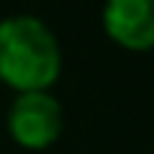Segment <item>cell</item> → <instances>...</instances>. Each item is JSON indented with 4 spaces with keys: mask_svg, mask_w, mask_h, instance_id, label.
Segmentation results:
<instances>
[{
    "mask_svg": "<svg viewBox=\"0 0 154 154\" xmlns=\"http://www.w3.org/2000/svg\"><path fill=\"white\" fill-rule=\"evenodd\" d=\"M60 75V42L36 15L0 21V82L21 91H48Z\"/></svg>",
    "mask_w": 154,
    "mask_h": 154,
    "instance_id": "cell-1",
    "label": "cell"
},
{
    "mask_svg": "<svg viewBox=\"0 0 154 154\" xmlns=\"http://www.w3.org/2000/svg\"><path fill=\"white\" fill-rule=\"evenodd\" d=\"M6 130L15 145L42 151L63 133V109L51 91H21L9 103Z\"/></svg>",
    "mask_w": 154,
    "mask_h": 154,
    "instance_id": "cell-2",
    "label": "cell"
},
{
    "mask_svg": "<svg viewBox=\"0 0 154 154\" xmlns=\"http://www.w3.org/2000/svg\"><path fill=\"white\" fill-rule=\"evenodd\" d=\"M103 30L130 51L154 48V0H106Z\"/></svg>",
    "mask_w": 154,
    "mask_h": 154,
    "instance_id": "cell-3",
    "label": "cell"
}]
</instances>
